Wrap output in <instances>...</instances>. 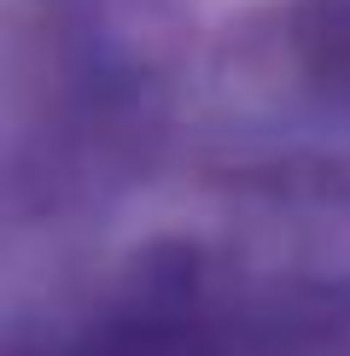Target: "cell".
Wrapping results in <instances>:
<instances>
[{
    "label": "cell",
    "instance_id": "1",
    "mask_svg": "<svg viewBox=\"0 0 350 356\" xmlns=\"http://www.w3.org/2000/svg\"><path fill=\"white\" fill-rule=\"evenodd\" d=\"M292 47L321 82L350 88V0H303L292 12Z\"/></svg>",
    "mask_w": 350,
    "mask_h": 356
}]
</instances>
